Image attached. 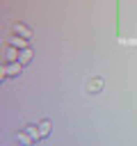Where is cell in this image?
<instances>
[{
  "instance_id": "1",
  "label": "cell",
  "mask_w": 137,
  "mask_h": 146,
  "mask_svg": "<svg viewBox=\"0 0 137 146\" xmlns=\"http://www.w3.org/2000/svg\"><path fill=\"white\" fill-rule=\"evenodd\" d=\"M23 73V64L21 62H11V64H2L0 66V78L9 80V78H18Z\"/></svg>"
},
{
  "instance_id": "2",
  "label": "cell",
  "mask_w": 137,
  "mask_h": 146,
  "mask_svg": "<svg viewBox=\"0 0 137 146\" xmlns=\"http://www.w3.org/2000/svg\"><path fill=\"white\" fill-rule=\"evenodd\" d=\"M18 55H21V50H18V48H14V46L5 43V48H2V64H11V62H18Z\"/></svg>"
},
{
  "instance_id": "3",
  "label": "cell",
  "mask_w": 137,
  "mask_h": 146,
  "mask_svg": "<svg viewBox=\"0 0 137 146\" xmlns=\"http://www.w3.org/2000/svg\"><path fill=\"white\" fill-rule=\"evenodd\" d=\"M11 34L14 36H23V39H32V30L25 23H14L11 25Z\"/></svg>"
},
{
  "instance_id": "4",
  "label": "cell",
  "mask_w": 137,
  "mask_h": 146,
  "mask_svg": "<svg viewBox=\"0 0 137 146\" xmlns=\"http://www.w3.org/2000/svg\"><path fill=\"white\" fill-rule=\"evenodd\" d=\"M16 139H18L21 146H34V137H32L27 130H18V132H16Z\"/></svg>"
},
{
  "instance_id": "5",
  "label": "cell",
  "mask_w": 137,
  "mask_h": 146,
  "mask_svg": "<svg viewBox=\"0 0 137 146\" xmlns=\"http://www.w3.org/2000/svg\"><path fill=\"white\" fill-rule=\"evenodd\" d=\"M7 43H9V46H14V48H18V50L30 48V39H23V36H9V39H7Z\"/></svg>"
},
{
  "instance_id": "6",
  "label": "cell",
  "mask_w": 137,
  "mask_h": 146,
  "mask_svg": "<svg viewBox=\"0 0 137 146\" xmlns=\"http://www.w3.org/2000/svg\"><path fill=\"white\" fill-rule=\"evenodd\" d=\"M100 89H103V78H91L87 82V91L89 94H98Z\"/></svg>"
},
{
  "instance_id": "7",
  "label": "cell",
  "mask_w": 137,
  "mask_h": 146,
  "mask_svg": "<svg viewBox=\"0 0 137 146\" xmlns=\"http://www.w3.org/2000/svg\"><path fill=\"white\" fill-rule=\"evenodd\" d=\"M32 59H34V50H32V48H23V50H21V55H18V62L25 66V64H30Z\"/></svg>"
},
{
  "instance_id": "8",
  "label": "cell",
  "mask_w": 137,
  "mask_h": 146,
  "mask_svg": "<svg viewBox=\"0 0 137 146\" xmlns=\"http://www.w3.org/2000/svg\"><path fill=\"white\" fill-rule=\"evenodd\" d=\"M39 130H41V137H48L53 132V123L48 119H43V121H39Z\"/></svg>"
}]
</instances>
